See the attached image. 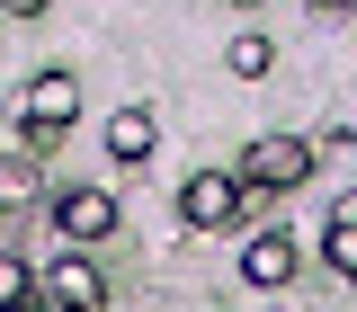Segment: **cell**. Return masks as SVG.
Masks as SVG:
<instances>
[{
  "mask_svg": "<svg viewBox=\"0 0 357 312\" xmlns=\"http://www.w3.org/2000/svg\"><path fill=\"white\" fill-rule=\"evenodd\" d=\"M232 178H241V196H286V187L312 178V143H304V134H259Z\"/></svg>",
  "mask_w": 357,
  "mask_h": 312,
  "instance_id": "1",
  "label": "cell"
},
{
  "mask_svg": "<svg viewBox=\"0 0 357 312\" xmlns=\"http://www.w3.org/2000/svg\"><path fill=\"white\" fill-rule=\"evenodd\" d=\"M72 116H81V81H72V72H36V81L18 89V125L36 134V143H54Z\"/></svg>",
  "mask_w": 357,
  "mask_h": 312,
  "instance_id": "2",
  "label": "cell"
},
{
  "mask_svg": "<svg viewBox=\"0 0 357 312\" xmlns=\"http://www.w3.org/2000/svg\"><path fill=\"white\" fill-rule=\"evenodd\" d=\"M241 205H250V196H241V178H232V170H197L188 187H178V214L197 223V232H232Z\"/></svg>",
  "mask_w": 357,
  "mask_h": 312,
  "instance_id": "3",
  "label": "cell"
},
{
  "mask_svg": "<svg viewBox=\"0 0 357 312\" xmlns=\"http://www.w3.org/2000/svg\"><path fill=\"white\" fill-rule=\"evenodd\" d=\"M98 304H107V276H98L81 250L45 267V312H98Z\"/></svg>",
  "mask_w": 357,
  "mask_h": 312,
  "instance_id": "4",
  "label": "cell"
},
{
  "mask_svg": "<svg viewBox=\"0 0 357 312\" xmlns=\"http://www.w3.org/2000/svg\"><path fill=\"white\" fill-rule=\"evenodd\" d=\"M54 223H63L72 250H81V241H107V232H116V196H107V187H72V196L54 205Z\"/></svg>",
  "mask_w": 357,
  "mask_h": 312,
  "instance_id": "5",
  "label": "cell"
},
{
  "mask_svg": "<svg viewBox=\"0 0 357 312\" xmlns=\"http://www.w3.org/2000/svg\"><path fill=\"white\" fill-rule=\"evenodd\" d=\"M107 152H116V161H152V152H161V125H152V107H116V116H107Z\"/></svg>",
  "mask_w": 357,
  "mask_h": 312,
  "instance_id": "6",
  "label": "cell"
},
{
  "mask_svg": "<svg viewBox=\"0 0 357 312\" xmlns=\"http://www.w3.org/2000/svg\"><path fill=\"white\" fill-rule=\"evenodd\" d=\"M241 276H250V286H286V276H295V241H286V232H250Z\"/></svg>",
  "mask_w": 357,
  "mask_h": 312,
  "instance_id": "7",
  "label": "cell"
},
{
  "mask_svg": "<svg viewBox=\"0 0 357 312\" xmlns=\"http://www.w3.org/2000/svg\"><path fill=\"white\" fill-rule=\"evenodd\" d=\"M321 259L340 267V276L357 267V205H340V214H331V232H321Z\"/></svg>",
  "mask_w": 357,
  "mask_h": 312,
  "instance_id": "8",
  "label": "cell"
},
{
  "mask_svg": "<svg viewBox=\"0 0 357 312\" xmlns=\"http://www.w3.org/2000/svg\"><path fill=\"white\" fill-rule=\"evenodd\" d=\"M223 63H232L241 81H268V63H277V45H268L259 27H250V36H232V54H223Z\"/></svg>",
  "mask_w": 357,
  "mask_h": 312,
  "instance_id": "9",
  "label": "cell"
},
{
  "mask_svg": "<svg viewBox=\"0 0 357 312\" xmlns=\"http://www.w3.org/2000/svg\"><path fill=\"white\" fill-rule=\"evenodd\" d=\"M27 196H36V170L18 152H0V205H27Z\"/></svg>",
  "mask_w": 357,
  "mask_h": 312,
  "instance_id": "10",
  "label": "cell"
},
{
  "mask_svg": "<svg viewBox=\"0 0 357 312\" xmlns=\"http://www.w3.org/2000/svg\"><path fill=\"white\" fill-rule=\"evenodd\" d=\"M36 295V267L27 259H0V304H27Z\"/></svg>",
  "mask_w": 357,
  "mask_h": 312,
  "instance_id": "11",
  "label": "cell"
},
{
  "mask_svg": "<svg viewBox=\"0 0 357 312\" xmlns=\"http://www.w3.org/2000/svg\"><path fill=\"white\" fill-rule=\"evenodd\" d=\"M54 0H0V18H45Z\"/></svg>",
  "mask_w": 357,
  "mask_h": 312,
  "instance_id": "12",
  "label": "cell"
},
{
  "mask_svg": "<svg viewBox=\"0 0 357 312\" xmlns=\"http://www.w3.org/2000/svg\"><path fill=\"white\" fill-rule=\"evenodd\" d=\"M0 312H36V304H0Z\"/></svg>",
  "mask_w": 357,
  "mask_h": 312,
  "instance_id": "13",
  "label": "cell"
},
{
  "mask_svg": "<svg viewBox=\"0 0 357 312\" xmlns=\"http://www.w3.org/2000/svg\"><path fill=\"white\" fill-rule=\"evenodd\" d=\"M241 9H259V0H241Z\"/></svg>",
  "mask_w": 357,
  "mask_h": 312,
  "instance_id": "14",
  "label": "cell"
}]
</instances>
